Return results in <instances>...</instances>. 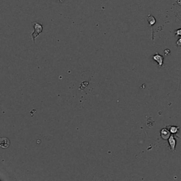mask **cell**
I'll list each match as a JSON object with an SVG mask.
<instances>
[{"label":"cell","mask_w":181,"mask_h":181,"mask_svg":"<svg viewBox=\"0 0 181 181\" xmlns=\"http://www.w3.org/2000/svg\"><path fill=\"white\" fill-rule=\"evenodd\" d=\"M33 28H34V31L32 33V38H33V40L35 41L36 39V38L40 35V33H42L43 31V25L40 24V23H38V22H34L33 23Z\"/></svg>","instance_id":"1"},{"label":"cell","mask_w":181,"mask_h":181,"mask_svg":"<svg viewBox=\"0 0 181 181\" xmlns=\"http://www.w3.org/2000/svg\"><path fill=\"white\" fill-rule=\"evenodd\" d=\"M10 144V141L9 140V139L6 138V137H1L0 139V145L1 147L3 149H6Z\"/></svg>","instance_id":"2"},{"label":"cell","mask_w":181,"mask_h":181,"mask_svg":"<svg viewBox=\"0 0 181 181\" xmlns=\"http://www.w3.org/2000/svg\"><path fill=\"white\" fill-rule=\"evenodd\" d=\"M161 135L163 139H168L171 136V132L168 130V128L162 129L161 131Z\"/></svg>","instance_id":"3"},{"label":"cell","mask_w":181,"mask_h":181,"mask_svg":"<svg viewBox=\"0 0 181 181\" xmlns=\"http://www.w3.org/2000/svg\"><path fill=\"white\" fill-rule=\"evenodd\" d=\"M168 142H169V144H170V146H171V150L173 151H175V149H176V140L175 139V138H174L173 136H170V137L168 139Z\"/></svg>","instance_id":"4"},{"label":"cell","mask_w":181,"mask_h":181,"mask_svg":"<svg viewBox=\"0 0 181 181\" xmlns=\"http://www.w3.org/2000/svg\"><path fill=\"white\" fill-rule=\"evenodd\" d=\"M153 59H154V60L156 61V62L158 64L159 67H161V66H162V65H163V57L161 55H158V54H156V55H155L153 57Z\"/></svg>","instance_id":"5"},{"label":"cell","mask_w":181,"mask_h":181,"mask_svg":"<svg viewBox=\"0 0 181 181\" xmlns=\"http://www.w3.org/2000/svg\"><path fill=\"white\" fill-rule=\"evenodd\" d=\"M166 128H168V130L170 131L171 134H173V135L177 134V132H178V130H179V127H176V126H167Z\"/></svg>","instance_id":"6"},{"label":"cell","mask_w":181,"mask_h":181,"mask_svg":"<svg viewBox=\"0 0 181 181\" xmlns=\"http://www.w3.org/2000/svg\"><path fill=\"white\" fill-rule=\"evenodd\" d=\"M148 21H149V23L150 25H153L156 23V19H154V16H152L151 15H149V16H148Z\"/></svg>","instance_id":"7"},{"label":"cell","mask_w":181,"mask_h":181,"mask_svg":"<svg viewBox=\"0 0 181 181\" xmlns=\"http://www.w3.org/2000/svg\"><path fill=\"white\" fill-rule=\"evenodd\" d=\"M176 45H178V46H179V47H181V38H180V39H178V40H177V42H176Z\"/></svg>","instance_id":"8"},{"label":"cell","mask_w":181,"mask_h":181,"mask_svg":"<svg viewBox=\"0 0 181 181\" xmlns=\"http://www.w3.org/2000/svg\"><path fill=\"white\" fill-rule=\"evenodd\" d=\"M176 35H179V36H181V29H178V30H176Z\"/></svg>","instance_id":"9"},{"label":"cell","mask_w":181,"mask_h":181,"mask_svg":"<svg viewBox=\"0 0 181 181\" xmlns=\"http://www.w3.org/2000/svg\"><path fill=\"white\" fill-rule=\"evenodd\" d=\"M169 52H170V50H166L165 52H164V53H165V55H168V54H169Z\"/></svg>","instance_id":"10"},{"label":"cell","mask_w":181,"mask_h":181,"mask_svg":"<svg viewBox=\"0 0 181 181\" xmlns=\"http://www.w3.org/2000/svg\"><path fill=\"white\" fill-rule=\"evenodd\" d=\"M59 1H60L61 3H63V2H64V1H65V0H59Z\"/></svg>","instance_id":"11"}]
</instances>
